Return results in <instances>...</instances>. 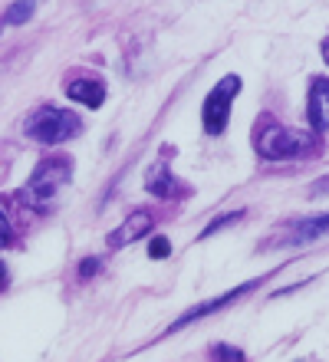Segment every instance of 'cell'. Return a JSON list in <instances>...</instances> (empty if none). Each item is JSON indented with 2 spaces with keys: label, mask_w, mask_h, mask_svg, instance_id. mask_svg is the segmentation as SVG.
Segmentation results:
<instances>
[{
  "label": "cell",
  "mask_w": 329,
  "mask_h": 362,
  "mask_svg": "<svg viewBox=\"0 0 329 362\" xmlns=\"http://www.w3.org/2000/svg\"><path fill=\"white\" fill-rule=\"evenodd\" d=\"M237 93H241V76H234V73H227V76L207 93L204 109H201V115H204V132H211V135L224 132L227 115H231V103H234Z\"/></svg>",
  "instance_id": "cell-4"
},
{
  "label": "cell",
  "mask_w": 329,
  "mask_h": 362,
  "mask_svg": "<svg viewBox=\"0 0 329 362\" xmlns=\"http://www.w3.org/2000/svg\"><path fill=\"white\" fill-rule=\"evenodd\" d=\"M168 254H171L168 238H151V244H149V257L151 260H165Z\"/></svg>",
  "instance_id": "cell-13"
},
{
  "label": "cell",
  "mask_w": 329,
  "mask_h": 362,
  "mask_svg": "<svg viewBox=\"0 0 329 362\" xmlns=\"http://www.w3.org/2000/svg\"><path fill=\"white\" fill-rule=\"evenodd\" d=\"M316 148V139L300 129H287V125H267L257 139V152L267 162H287V158H303Z\"/></svg>",
  "instance_id": "cell-3"
},
{
  "label": "cell",
  "mask_w": 329,
  "mask_h": 362,
  "mask_svg": "<svg viewBox=\"0 0 329 362\" xmlns=\"http://www.w3.org/2000/svg\"><path fill=\"white\" fill-rule=\"evenodd\" d=\"M306 115H310V125L316 129V132H326L329 129V79L326 76H316L310 83Z\"/></svg>",
  "instance_id": "cell-8"
},
{
  "label": "cell",
  "mask_w": 329,
  "mask_h": 362,
  "mask_svg": "<svg viewBox=\"0 0 329 362\" xmlns=\"http://www.w3.org/2000/svg\"><path fill=\"white\" fill-rule=\"evenodd\" d=\"M326 194H329V175L326 178H316L310 185V198H326Z\"/></svg>",
  "instance_id": "cell-17"
},
{
  "label": "cell",
  "mask_w": 329,
  "mask_h": 362,
  "mask_svg": "<svg viewBox=\"0 0 329 362\" xmlns=\"http://www.w3.org/2000/svg\"><path fill=\"white\" fill-rule=\"evenodd\" d=\"M23 132H27V139H33V142H40V145H59V142H66V139H73V135L83 132V122H79V115H73L69 109L43 105V109H37V112L23 122Z\"/></svg>",
  "instance_id": "cell-2"
},
{
  "label": "cell",
  "mask_w": 329,
  "mask_h": 362,
  "mask_svg": "<svg viewBox=\"0 0 329 362\" xmlns=\"http://www.w3.org/2000/svg\"><path fill=\"white\" fill-rule=\"evenodd\" d=\"M151 224H155V221H151V211H145V208L132 211L129 218H125L122 224L105 238V244H109V247H125V244H132V240L145 238V234L151 230Z\"/></svg>",
  "instance_id": "cell-6"
},
{
  "label": "cell",
  "mask_w": 329,
  "mask_h": 362,
  "mask_svg": "<svg viewBox=\"0 0 329 362\" xmlns=\"http://www.w3.org/2000/svg\"><path fill=\"white\" fill-rule=\"evenodd\" d=\"M241 218H244V211H237V214H224V218H217L214 224H207V228L201 230V238H211L217 228H227V224H234V221H241Z\"/></svg>",
  "instance_id": "cell-14"
},
{
  "label": "cell",
  "mask_w": 329,
  "mask_h": 362,
  "mask_svg": "<svg viewBox=\"0 0 329 362\" xmlns=\"http://www.w3.org/2000/svg\"><path fill=\"white\" fill-rule=\"evenodd\" d=\"M263 280L257 276V280H247V284H241L237 290H231V293H224V296H217V300H207V303H197V306H191L188 313H181L175 323L168 326V333H178V329H185L188 323H195V320H201V316H207V313H217L221 306H231L234 300H241V296H247V293H254L257 286H260Z\"/></svg>",
  "instance_id": "cell-5"
},
{
  "label": "cell",
  "mask_w": 329,
  "mask_h": 362,
  "mask_svg": "<svg viewBox=\"0 0 329 362\" xmlns=\"http://www.w3.org/2000/svg\"><path fill=\"white\" fill-rule=\"evenodd\" d=\"M211 359L214 362H244V353L234 349V346H214V349H211Z\"/></svg>",
  "instance_id": "cell-11"
},
{
  "label": "cell",
  "mask_w": 329,
  "mask_h": 362,
  "mask_svg": "<svg viewBox=\"0 0 329 362\" xmlns=\"http://www.w3.org/2000/svg\"><path fill=\"white\" fill-rule=\"evenodd\" d=\"M33 10H37L33 4H13V7L7 10V17H4V20H7V23H23V20L33 17Z\"/></svg>",
  "instance_id": "cell-12"
},
{
  "label": "cell",
  "mask_w": 329,
  "mask_h": 362,
  "mask_svg": "<svg viewBox=\"0 0 329 362\" xmlns=\"http://www.w3.org/2000/svg\"><path fill=\"white\" fill-rule=\"evenodd\" d=\"M66 95L73 99V103L86 105V109H99L105 99V86L99 83V79H89V76H79L69 83V89H66Z\"/></svg>",
  "instance_id": "cell-9"
},
{
  "label": "cell",
  "mask_w": 329,
  "mask_h": 362,
  "mask_svg": "<svg viewBox=\"0 0 329 362\" xmlns=\"http://www.w3.org/2000/svg\"><path fill=\"white\" fill-rule=\"evenodd\" d=\"M10 240H13V224H10V218L0 211V247H10Z\"/></svg>",
  "instance_id": "cell-15"
},
{
  "label": "cell",
  "mask_w": 329,
  "mask_h": 362,
  "mask_svg": "<svg viewBox=\"0 0 329 362\" xmlns=\"http://www.w3.org/2000/svg\"><path fill=\"white\" fill-rule=\"evenodd\" d=\"M10 284V274H7V267H4V260H0V290Z\"/></svg>",
  "instance_id": "cell-18"
},
{
  "label": "cell",
  "mask_w": 329,
  "mask_h": 362,
  "mask_svg": "<svg viewBox=\"0 0 329 362\" xmlns=\"http://www.w3.org/2000/svg\"><path fill=\"white\" fill-rule=\"evenodd\" d=\"M96 270H99V257H86V260H79L76 274H79V276H93Z\"/></svg>",
  "instance_id": "cell-16"
},
{
  "label": "cell",
  "mask_w": 329,
  "mask_h": 362,
  "mask_svg": "<svg viewBox=\"0 0 329 362\" xmlns=\"http://www.w3.org/2000/svg\"><path fill=\"white\" fill-rule=\"evenodd\" d=\"M145 191H149L151 198H161V201L185 198V185H181L165 165H151L149 172H145Z\"/></svg>",
  "instance_id": "cell-7"
},
{
  "label": "cell",
  "mask_w": 329,
  "mask_h": 362,
  "mask_svg": "<svg viewBox=\"0 0 329 362\" xmlns=\"http://www.w3.org/2000/svg\"><path fill=\"white\" fill-rule=\"evenodd\" d=\"M73 175V162L69 158H47V162H40L33 168V175L27 178V185L20 188V201L33 211H50L53 208V201L57 194L63 191V185L69 181Z\"/></svg>",
  "instance_id": "cell-1"
},
{
  "label": "cell",
  "mask_w": 329,
  "mask_h": 362,
  "mask_svg": "<svg viewBox=\"0 0 329 362\" xmlns=\"http://www.w3.org/2000/svg\"><path fill=\"white\" fill-rule=\"evenodd\" d=\"M323 59H326V63H329V37L323 40Z\"/></svg>",
  "instance_id": "cell-19"
},
{
  "label": "cell",
  "mask_w": 329,
  "mask_h": 362,
  "mask_svg": "<svg viewBox=\"0 0 329 362\" xmlns=\"http://www.w3.org/2000/svg\"><path fill=\"white\" fill-rule=\"evenodd\" d=\"M323 234H329V214L300 221V224L293 228V240H313V238H323Z\"/></svg>",
  "instance_id": "cell-10"
}]
</instances>
